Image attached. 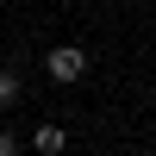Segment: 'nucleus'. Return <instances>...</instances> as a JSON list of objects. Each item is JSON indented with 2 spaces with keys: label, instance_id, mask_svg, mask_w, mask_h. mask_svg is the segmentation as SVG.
<instances>
[{
  "label": "nucleus",
  "instance_id": "nucleus-1",
  "mask_svg": "<svg viewBox=\"0 0 156 156\" xmlns=\"http://www.w3.org/2000/svg\"><path fill=\"white\" fill-rule=\"evenodd\" d=\"M44 75H50V81H81V75H87V50L81 44H56L44 56Z\"/></svg>",
  "mask_w": 156,
  "mask_h": 156
},
{
  "label": "nucleus",
  "instance_id": "nucleus-2",
  "mask_svg": "<svg viewBox=\"0 0 156 156\" xmlns=\"http://www.w3.org/2000/svg\"><path fill=\"white\" fill-rule=\"evenodd\" d=\"M62 144H69V131H62V125H37V137H31V150H44V156H56Z\"/></svg>",
  "mask_w": 156,
  "mask_h": 156
},
{
  "label": "nucleus",
  "instance_id": "nucleus-3",
  "mask_svg": "<svg viewBox=\"0 0 156 156\" xmlns=\"http://www.w3.org/2000/svg\"><path fill=\"white\" fill-rule=\"evenodd\" d=\"M25 94V81H19V69H0V112L12 106V100Z\"/></svg>",
  "mask_w": 156,
  "mask_h": 156
},
{
  "label": "nucleus",
  "instance_id": "nucleus-4",
  "mask_svg": "<svg viewBox=\"0 0 156 156\" xmlns=\"http://www.w3.org/2000/svg\"><path fill=\"white\" fill-rule=\"evenodd\" d=\"M0 156H12V131H0Z\"/></svg>",
  "mask_w": 156,
  "mask_h": 156
}]
</instances>
